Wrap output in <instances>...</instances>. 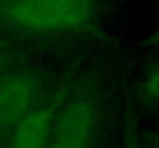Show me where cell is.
I'll return each mask as SVG.
<instances>
[{"mask_svg": "<svg viewBox=\"0 0 159 148\" xmlns=\"http://www.w3.org/2000/svg\"><path fill=\"white\" fill-rule=\"evenodd\" d=\"M96 16V0H0L2 26L36 36L80 33Z\"/></svg>", "mask_w": 159, "mask_h": 148, "instance_id": "6da1fadb", "label": "cell"}, {"mask_svg": "<svg viewBox=\"0 0 159 148\" xmlns=\"http://www.w3.org/2000/svg\"><path fill=\"white\" fill-rule=\"evenodd\" d=\"M96 128V114L87 99L71 102L54 122L48 148H91Z\"/></svg>", "mask_w": 159, "mask_h": 148, "instance_id": "7a4b0ae2", "label": "cell"}, {"mask_svg": "<svg viewBox=\"0 0 159 148\" xmlns=\"http://www.w3.org/2000/svg\"><path fill=\"white\" fill-rule=\"evenodd\" d=\"M34 94L36 85L26 76L6 79L0 85V130L16 127L33 110Z\"/></svg>", "mask_w": 159, "mask_h": 148, "instance_id": "3957f363", "label": "cell"}, {"mask_svg": "<svg viewBox=\"0 0 159 148\" xmlns=\"http://www.w3.org/2000/svg\"><path fill=\"white\" fill-rule=\"evenodd\" d=\"M54 120L48 110L33 108L9 136V148H48L53 137Z\"/></svg>", "mask_w": 159, "mask_h": 148, "instance_id": "277c9868", "label": "cell"}, {"mask_svg": "<svg viewBox=\"0 0 159 148\" xmlns=\"http://www.w3.org/2000/svg\"><path fill=\"white\" fill-rule=\"evenodd\" d=\"M141 97L152 103H159V63L153 65L142 77L139 85Z\"/></svg>", "mask_w": 159, "mask_h": 148, "instance_id": "5b68a950", "label": "cell"}, {"mask_svg": "<svg viewBox=\"0 0 159 148\" xmlns=\"http://www.w3.org/2000/svg\"><path fill=\"white\" fill-rule=\"evenodd\" d=\"M3 60H5V56H3V49H2V47H0V68H2Z\"/></svg>", "mask_w": 159, "mask_h": 148, "instance_id": "8992f818", "label": "cell"}, {"mask_svg": "<svg viewBox=\"0 0 159 148\" xmlns=\"http://www.w3.org/2000/svg\"><path fill=\"white\" fill-rule=\"evenodd\" d=\"M156 3H158V8H159V0H156Z\"/></svg>", "mask_w": 159, "mask_h": 148, "instance_id": "52a82bcc", "label": "cell"}]
</instances>
